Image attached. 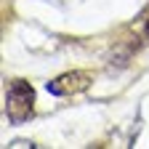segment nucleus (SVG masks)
Returning a JSON list of instances; mask_svg holds the SVG:
<instances>
[{
    "instance_id": "obj_1",
    "label": "nucleus",
    "mask_w": 149,
    "mask_h": 149,
    "mask_svg": "<svg viewBox=\"0 0 149 149\" xmlns=\"http://www.w3.org/2000/svg\"><path fill=\"white\" fill-rule=\"evenodd\" d=\"M6 115L13 125H22L35 115V88L27 80H11L6 93Z\"/></svg>"
},
{
    "instance_id": "obj_2",
    "label": "nucleus",
    "mask_w": 149,
    "mask_h": 149,
    "mask_svg": "<svg viewBox=\"0 0 149 149\" xmlns=\"http://www.w3.org/2000/svg\"><path fill=\"white\" fill-rule=\"evenodd\" d=\"M91 83H93L91 72L72 69V72H64V74H59V77H53L45 85V91L53 93V96H77V93H83V91L91 88Z\"/></svg>"
},
{
    "instance_id": "obj_3",
    "label": "nucleus",
    "mask_w": 149,
    "mask_h": 149,
    "mask_svg": "<svg viewBox=\"0 0 149 149\" xmlns=\"http://www.w3.org/2000/svg\"><path fill=\"white\" fill-rule=\"evenodd\" d=\"M146 32H149V22H146Z\"/></svg>"
}]
</instances>
